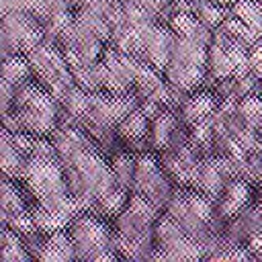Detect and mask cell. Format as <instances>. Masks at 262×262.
I'll use <instances>...</instances> for the list:
<instances>
[{
	"label": "cell",
	"instance_id": "cell-14",
	"mask_svg": "<svg viewBox=\"0 0 262 262\" xmlns=\"http://www.w3.org/2000/svg\"><path fill=\"white\" fill-rule=\"evenodd\" d=\"M25 190L18 186V180L2 176V182H0V217H6L10 213H18L23 209H29L31 203L27 201Z\"/></svg>",
	"mask_w": 262,
	"mask_h": 262
},
{
	"label": "cell",
	"instance_id": "cell-10",
	"mask_svg": "<svg viewBox=\"0 0 262 262\" xmlns=\"http://www.w3.org/2000/svg\"><path fill=\"white\" fill-rule=\"evenodd\" d=\"M39 262H68V260H78L76 258V248L74 242L70 237L68 227L66 229H57L45 235L43 246L37 254Z\"/></svg>",
	"mask_w": 262,
	"mask_h": 262
},
{
	"label": "cell",
	"instance_id": "cell-8",
	"mask_svg": "<svg viewBox=\"0 0 262 262\" xmlns=\"http://www.w3.org/2000/svg\"><path fill=\"white\" fill-rule=\"evenodd\" d=\"M207 74H209L207 66H194V63H184L176 59H170L164 70V78L172 86L186 90V92H194L196 88H203Z\"/></svg>",
	"mask_w": 262,
	"mask_h": 262
},
{
	"label": "cell",
	"instance_id": "cell-25",
	"mask_svg": "<svg viewBox=\"0 0 262 262\" xmlns=\"http://www.w3.org/2000/svg\"><path fill=\"white\" fill-rule=\"evenodd\" d=\"M260 131H262V127H260Z\"/></svg>",
	"mask_w": 262,
	"mask_h": 262
},
{
	"label": "cell",
	"instance_id": "cell-5",
	"mask_svg": "<svg viewBox=\"0 0 262 262\" xmlns=\"http://www.w3.org/2000/svg\"><path fill=\"white\" fill-rule=\"evenodd\" d=\"M252 186L254 184H250L244 178H229L221 196L215 201L217 217L227 223L231 217H235L248 205H252Z\"/></svg>",
	"mask_w": 262,
	"mask_h": 262
},
{
	"label": "cell",
	"instance_id": "cell-1",
	"mask_svg": "<svg viewBox=\"0 0 262 262\" xmlns=\"http://www.w3.org/2000/svg\"><path fill=\"white\" fill-rule=\"evenodd\" d=\"M78 260H115L119 254L113 248V229L106 219L94 211H80L68 225Z\"/></svg>",
	"mask_w": 262,
	"mask_h": 262
},
{
	"label": "cell",
	"instance_id": "cell-6",
	"mask_svg": "<svg viewBox=\"0 0 262 262\" xmlns=\"http://www.w3.org/2000/svg\"><path fill=\"white\" fill-rule=\"evenodd\" d=\"M219 102H221V98L213 88H207V86L196 88L194 92H190L186 96V100L178 108V117L186 127H190L199 121L209 119L217 111Z\"/></svg>",
	"mask_w": 262,
	"mask_h": 262
},
{
	"label": "cell",
	"instance_id": "cell-16",
	"mask_svg": "<svg viewBox=\"0 0 262 262\" xmlns=\"http://www.w3.org/2000/svg\"><path fill=\"white\" fill-rule=\"evenodd\" d=\"M31 78H35V76H33V68H31L27 53H14V55L2 59V80L10 82L14 86H20V84L29 82Z\"/></svg>",
	"mask_w": 262,
	"mask_h": 262
},
{
	"label": "cell",
	"instance_id": "cell-13",
	"mask_svg": "<svg viewBox=\"0 0 262 262\" xmlns=\"http://www.w3.org/2000/svg\"><path fill=\"white\" fill-rule=\"evenodd\" d=\"M33 254L29 252L23 235H18L8 225H2L0 231V262H29Z\"/></svg>",
	"mask_w": 262,
	"mask_h": 262
},
{
	"label": "cell",
	"instance_id": "cell-17",
	"mask_svg": "<svg viewBox=\"0 0 262 262\" xmlns=\"http://www.w3.org/2000/svg\"><path fill=\"white\" fill-rule=\"evenodd\" d=\"M129 196H131V190L123 188V186H115L113 190H108L106 194L98 196L96 203H94V213L102 215L104 219H115L129 203Z\"/></svg>",
	"mask_w": 262,
	"mask_h": 262
},
{
	"label": "cell",
	"instance_id": "cell-7",
	"mask_svg": "<svg viewBox=\"0 0 262 262\" xmlns=\"http://www.w3.org/2000/svg\"><path fill=\"white\" fill-rule=\"evenodd\" d=\"M149 125L151 121L143 115V111L137 106L135 111H131L117 127V137L127 145V149L131 151H149V141H147V135H149Z\"/></svg>",
	"mask_w": 262,
	"mask_h": 262
},
{
	"label": "cell",
	"instance_id": "cell-23",
	"mask_svg": "<svg viewBox=\"0 0 262 262\" xmlns=\"http://www.w3.org/2000/svg\"><path fill=\"white\" fill-rule=\"evenodd\" d=\"M250 70L262 80V39H258L250 47Z\"/></svg>",
	"mask_w": 262,
	"mask_h": 262
},
{
	"label": "cell",
	"instance_id": "cell-21",
	"mask_svg": "<svg viewBox=\"0 0 262 262\" xmlns=\"http://www.w3.org/2000/svg\"><path fill=\"white\" fill-rule=\"evenodd\" d=\"M237 113L248 127H262V94H250L237 100Z\"/></svg>",
	"mask_w": 262,
	"mask_h": 262
},
{
	"label": "cell",
	"instance_id": "cell-15",
	"mask_svg": "<svg viewBox=\"0 0 262 262\" xmlns=\"http://www.w3.org/2000/svg\"><path fill=\"white\" fill-rule=\"evenodd\" d=\"M135 164H137V154L131 149H119L111 154V168L115 172L117 184L133 190V180H135Z\"/></svg>",
	"mask_w": 262,
	"mask_h": 262
},
{
	"label": "cell",
	"instance_id": "cell-18",
	"mask_svg": "<svg viewBox=\"0 0 262 262\" xmlns=\"http://www.w3.org/2000/svg\"><path fill=\"white\" fill-rule=\"evenodd\" d=\"M59 102H61V111L80 123V119L90 108V92H86L84 88L74 84V86L68 88V92L63 94V98Z\"/></svg>",
	"mask_w": 262,
	"mask_h": 262
},
{
	"label": "cell",
	"instance_id": "cell-20",
	"mask_svg": "<svg viewBox=\"0 0 262 262\" xmlns=\"http://www.w3.org/2000/svg\"><path fill=\"white\" fill-rule=\"evenodd\" d=\"M227 14H229V6H223L215 0H194V16L211 29H217Z\"/></svg>",
	"mask_w": 262,
	"mask_h": 262
},
{
	"label": "cell",
	"instance_id": "cell-3",
	"mask_svg": "<svg viewBox=\"0 0 262 262\" xmlns=\"http://www.w3.org/2000/svg\"><path fill=\"white\" fill-rule=\"evenodd\" d=\"M174 190H176V184L168 176V172L164 170L160 158H156L151 151L137 154L135 180H133V190L131 192L143 194L156 207H160L164 211L168 201L172 199Z\"/></svg>",
	"mask_w": 262,
	"mask_h": 262
},
{
	"label": "cell",
	"instance_id": "cell-4",
	"mask_svg": "<svg viewBox=\"0 0 262 262\" xmlns=\"http://www.w3.org/2000/svg\"><path fill=\"white\" fill-rule=\"evenodd\" d=\"M174 39H176V33L170 29V25L168 23H158L145 39L141 59H145L147 63H151L156 70H160L164 74V70H166V66L172 57Z\"/></svg>",
	"mask_w": 262,
	"mask_h": 262
},
{
	"label": "cell",
	"instance_id": "cell-9",
	"mask_svg": "<svg viewBox=\"0 0 262 262\" xmlns=\"http://www.w3.org/2000/svg\"><path fill=\"white\" fill-rule=\"evenodd\" d=\"M180 117H178V111L174 108H164L156 119H151V125H149V135H147V141H149V149L151 151H166L170 147V141H172V135L174 131L180 127Z\"/></svg>",
	"mask_w": 262,
	"mask_h": 262
},
{
	"label": "cell",
	"instance_id": "cell-11",
	"mask_svg": "<svg viewBox=\"0 0 262 262\" xmlns=\"http://www.w3.org/2000/svg\"><path fill=\"white\" fill-rule=\"evenodd\" d=\"M227 174L223 172L221 160L219 156H203L201 162V182H199V190L205 192L209 199L217 201L227 184Z\"/></svg>",
	"mask_w": 262,
	"mask_h": 262
},
{
	"label": "cell",
	"instance_id": "cell-19",
	"mask_svg": "<svg viewBox=\"0 0 262 262\" xmlns=\"http://www.w3.org/2000/svg\"><path fill=\"white\" fill-rule=\"evenodd\" d=\"M229 10L239 20H244L250 29H254L258 35H262V2H258V0H235L229 6Z\"/></svg>",
	"mask_w": 262,
	"mask_h": 262
},
{
	"label": "cell",
	"instance_id": "cell-2",
	"mask_svg": "<svg viewBox=\"0 0 262 262\" xmlns=\"http://www.w3.org/2000/svg\"><path fill=\"white\" fill-rule=\"evenodd\" d=\"M43 41H45V29L37 16L23 10L2 14V31H0L2 59L14 53H27Z\"/></svg>",
	"mask_w": 262,
	"mask_h": 262
},
{
	"label": "cell",
	"instance_id": "cell-26",
	"mask_svg": "<svg viewBox=\"0 0 262 262\" xmlns=\"http://www.w3.org/2000/svg\"><path fill=\"white\" fill-rule=\"evenodd\" d=\"M260 94H262V92H260Z\"/></svg>",
	"mask_w": 262,
	"mask_h": 262
},
{
	"label": "cell",
	"instance_id": "cell-22",
	"mask_svg": "<svg viewBox=\"0 0 262 262\" xmlns=\"http://www.w3.org/2000/svg\"><path fill=\"white\" fill-rule=\"evenodd\" d=\"M14 94H16V86L2 80L0 82V111H2V115H6L8 111L14 108Z\"/></svg>",
	"mask_w": 262,
	"mask_h": 262
},
{
	"label": "cell",
	"instance_id": "cell-12",
	"mask_svg": "<svg viewBox=\"0 0 262 262\" xmlns=\"http://www.w3.org/2000/svg\"><path fill=\"white\" fill-rule=\"evenodd\" d=\"M25 156L14 147L12 143V133L8 129H2L0 133V166L2 174L14 180H20L23 168H25Z\"/></svg>",
	"mask_w": 262,
	"mask_h": 262
},
{
	"label": "cell",
	"instance_id": "cell-24",
	"mask_svg": "<svg viewBox=\"0 0 262 262\" xmlns=\"http://www.w3.org/2000/svg\"><path fill=\"white\" fill-rule=\"evenodd\" d=\"M139 108L143 111V115L151 121V119H156L162 111H164V106L156 100V98H151V96H145V98H139Z\"/></svg>",
	"mask_w": 262,
	"mask_h": 262
}]
</instances>
